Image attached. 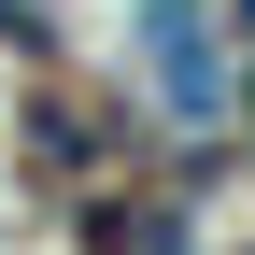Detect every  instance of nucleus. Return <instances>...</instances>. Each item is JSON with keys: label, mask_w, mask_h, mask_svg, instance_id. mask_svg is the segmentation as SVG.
Segmentation results:
<instances>
[{"label": "nucleus", "mask_w": 255, "mask_h": 255, "mask_svg": "<svg viewBox=\"0 0 255 255\" xmlns=\"http://www.w3.org/2000/svg\"><path fill=\"white\" fill-rule=\"evenodd\" d=\"M156 71H170L184 100H213V43H199V14H184V0L156 14Z\"/></svg>", "instance_id": "nucleus-1"}, {"label": "nucleus", "mask_w": 255, "mask_h": 255, "mask_svg": "<svg viewBox=\"0 0 255 255\" xmlns=\"http://www.w3.org/2000/svg\"><path fill=\"white\" fill-rule=\"evenodd\" d=\"M241 28H255V0H241Z\"/></svg>", "instance_id": "nucleus-2"}]
</instances>
